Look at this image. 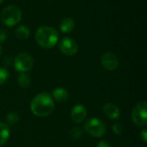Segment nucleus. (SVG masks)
I'll return each mask as SVG.
<instances>
[{
	"mask_svg": "<svg viewBox=\"0 0 147 147\" xmlns=\"http://www.w3.org/2000/svg\"><path fill=\"white\" fill-rule=\"evenodd\" d=\"M54 109V102L52 96L47 92L36 95L30 103L32 113L38 117H46L51 115Z\"/></svg>",
	"mask_w": 147,
	"mask_h": 147,
	"instance_id": "f257e3e1",
	"label": "nucleus"
},
{
	"mask_svg": "<svg viewBox=\"0 0 147 147\" xmlns=\"http://www.w3.org/2000/svg\"><path fill=\"white\" fill-rule=\"evenodd\" d=\"M35 41L42 48L50 49L56 46L59 34L56 29L49 26H41L35 32Z\"/></svg>",
	"mask_w": 147,
	"mask_h": 147,
	"instance_id": "f03ea898",
	"label": "nucleus"
},
{
	"mask_svg": "<svg viewBox=\"0 0 147 147\" xmlns=\"http://www.w3.org/2000/svg\"><path fill=\"white\" fill-rule=\"evenodd\" d=\"M22 18L21 9L15 5H9L4 8L1 14V21L7 27L16 25Z\"/></svg>",
	"mask_w": 147,
	"mask_h": 147,
	"instance_id": "7ed1b4c3",
	"label": "nucleus"
},
{
	"mask_svg": "<svg viewBox=\"0 0 147 147\" xmlns=\"http://www.w3.org/2000/svg\"><path fill=\"white\" fill-rule=\"evenodd\" d=\"M84 129L89 135L95 138H100L104 135L106 126L104 122L98 118H90L85 121Z\"/></svg>",
	"mask_w": 147,
	"mask_h": 147,
	"instance_id": "20e7f679",
	"label": "nucleus"
},
{
	"mask_svg": "<svg viewBox=\"0 0 147 147\" xmlns=\"http://www.w3.org/2000/svg\"><path fill=\"white\" fill-rule=\"evenodd\" d=\"M133 122L138 127H145L147 124V102L142 101L139 102L132 110Z\"/></svg>",
	"mask_w": 147,
	"mask_h": 147,
	"instance_id": "39448f33",
	"label": "nucleus"
},
{
	"mask_svg": "<svg viewBox=\"0 0 147 147\" xmlns=\"http://www.w3.org/2000/svg\"><path fill=\"white\" fill-rule=\"evenodd\" d=\"M33 65H34L33 59L27 53H18L14 61L15 69L17 71H20L21 73L29 71L33 68Z\"/></svg>",
	"mask_w": 147,
	"mask_h": 147,
	"instance_id": "423d86ee",
	"label": "nucleus"
},
{
	"mask_svg": "<svg viewBox=\"0 0 147 147\" xmlns=\"http://www.w3.org/2000/svg\"><path fill=\"white\" fill-rule=\"evenodd\" d=\"M59 48L63 54L66 56H72L78 53V45L74 39L71 37H65L59 41Z\"/></svg>",
	"mask_w": 147,
	"mask_h": 147,
	"instance_id": "0eeeda50",
	"label": "nucleus"
},
{
	"mask_svg": "<svg viewBox=\"0 0 147 147\" xmlns=\"http://www.w3.org/2000/svg\"><path fill=\"white\" fill-rule=\"evenodd\" d=\"M101 63L104 69L108 71H115L119 65V59L113 53H105L101 58Z\"/></svg>",
	"mask_w": 147,
	"mask_h": 147,
	"instance_id": "6e6552de",
	"label": "nucleus"
},
{
	"mask_svg": "<svg viewBox=\"0 0 147 147\" xmlns=\"http://www.w3.org/2000/svg\"><path fill=\"white\" fill-rule=\"evenodd\" d=\"M87 116V109L83 104H76L71 111V118L75 123L83 122Z\"/></svg>",
	"mask_w": 147,
	"mask_h": 147,
	"instance_id": "1a4fd4ad",
	"label": "nucleus"
},
{
	"mask_svg": "<svg viewBox=\"0 0 147 147\" xmlns=\"http://www.w3.org/2000/svg\"><path fill=\"white\" fill-rule=\"evenodd\" d=\"M102 110L104 115L111 120H117L121 116V110L113 103H106L103 106Z\"/></svg>",
	"mask_w": 147,
	"mask_h": 147,
	"instance_id": "9d476101",
	"label": "nucleus"
},
{
	"mask_svg": "<svg viewBox=\"0 0 147 147\" xmlns=\"http://www.w3.org/2000/svg\"><path fill=\"white\" fill-rule=\"evenodd\" d=\"M52 97L59 102H65L68 100L69 94L64 88H56L53 90Z\"/></svg>",
	"mask_w": 147,
	"mask_h": 147,
	"instance_id": "9b49d317",
	"label": "nucleus"
},
{
	"mask_svg": "<svg viewBox=\"0 0 147 147\" xmlns=\"http://www.w3.org/2000/svg\"><path fill=\"white\" fill-rule=\"evenodd\" d=\"M75 28V22L71 17L63 18L59 23V28L63 33L68 34L71 32Z\"/></svg>",
	"mask_w": 147,
	"mask_h": 147,
	"instance_id": "f8f14e48",
	"label": "nucleus"
},
{
	"mask_svg": "<svg viewBox=\"0 0 147 147\" xmlns=\"http://www.w3.org/2000/svg\"><path fill=\"white\" fill-rule=\"evenodd\" d=\"M10 134V129L9 126L5 123L0 122V146H3Z\"/></svg>",
	"mask_w": 147,
	"mask_h": 147,
	"instance_id": "ddd939ff",
	"label": "nucleus"
},
{
	"mask_svg": "<svg viewBox=\"0 0 147 147\" xmlns=\"http://www.w3.org/2000/svg\"><path fill=\"white\" fill-rule=\"evenodd\" d=\"M29 28L25 25L18 26L15 30V34L19 40H26L29 36Z\"/></svg>",
	"mask_w": 147,
	"mask_h": 147,
	"instance_id": "4468645a",
	"label": "nucleus"
},
{
	"mask_svg": "<svg viewBox=\"0 0 147 147\" xmlns=\"http://www.w3.org/2000/svg\"><path fill=\"white\" fill-rule=\"evenodd\" d=\"M17 82H18V84L21 88H23V89H26L28 88L29 85H30V78L29 77L25 74V73H21L19 76H18V78H17Z\"/></svg>",
	"mask_w": 147,
	"mask_h": 147,
	"instance_id": "2eb2a0df",
	"label": "nucleus"
},
{
	"mask_svg": "<svg viewBox=\"0 0 147 147\" xmlns=\"http://www.w3.org/2000/svg\"><path fill=\"white\" fill-rule=\"evenodd\" d=\"M69 134H70V136L72 139L78 140V139H80L83 136V134H84V129L81 128L80 127H72L70 130Z\"/></svg>",
	"mask_w": 147,
	"mask_h": 147,
	"instance_id": "dca6fc26",
	"label": "nucleus"
},
{
	"mask_svg": "<svg viewBox=\"0 0 147 147\" xmlns=\"http://www.w3.org/2000/svg\"><path fill=\"white\" fill-rule=\"evenodd\" d=\"M19 120V116L15 112H10L6 116V121L8 122V124L9 125H14L16 124Z\"/></svg>",
	"mask_w": 147,
	"mask_h": 147,
	"instance_id": "f3484780",
	"label": "nucleus"
},
{
	"mask_svg": "<svg viewBox=\"0 0 147 147\" xmlns=\"http://www.w3.org/2000/svg\"><path fill=\"white\" fill-rule=\"evenodd\" d=\"M9 79V72L5 68L0 67V85L5 84Z\"/></svg>",
	"mask_w": 147,
	"mask_h": 147,
	"instance_id": "a211bd4d",
	"label": "nucleus"
},
{
	"mask_svg": "<svg viewBox=\"0 0 147 147\" xmlns=\"http://www.w3.org/2000/svg\"><path fill=\"white\" fill-rule=\"evenodd\" d=\"M112 131L116 134V135H121L123 131L122 125L121 123H115L112 127Z\"/></svg>",
	"mask_w": 147,
	"mask_h": 147,
	"instance_id": "6ab92c4d",
	"label": "nucleus"
},
{
	"mask_svg": "<svg viewBox=\"0 0 147 147\" xmlns=\"http://www.w3.org/2000/svg\"><path fill=\"white\" fill-rule=\"evenodd\" d=\"M96 147H111L110 146V144L106 141V140H101L97 143V146Z\"/></svg>",
	"mask_w": 147,
	"mask_h": 147,
	"instance_id": "aec40b11",
	"label": "nucleus"
},
{
	"mask_svg": "<svg viewBox=\"0 0 147 147\" xmlns=\"http://www.w3.org/2000/svg\"><path fill=\"white\" fill-rule=\"evenodd\" d=\"M140 136H141V139H142V140H143L145 143H146V141H147V129L146 128H144V129L141 131Z\"/></svg>",
	"mask_w": 147,
	"mask_h": 147,
	"instance_id": "412c9836",
	"label": "nucleus"
},
{
	"mask_svg": "<svg viewBox=\"0 0 147 147\" xmlns=\"http://www.w3.org/2000/svg\"><path fill=\"white\" fill-rule=\"evenodd\" d=\"M7 39V33L4 30L0 31V42H3Z\"/></svg>",
	"mask_w": 147,
	"mask_h": 147,
	"instance_id": "4be33fe9",
	"label": "nucleus"
},
{
	"mask_svg": "<svg viewBox=\"0 0 147 147\" xmlns=\"http://www.w3.org/2000/svg\"><path fill=\"white\" fill-rule=\"evenodd\" d=\"M2 52H3V48H2V47H1V45H0V56H1V54H2Z\"/></svg>",
	"mask_w": 147,
	"mask_h": 147,
	"instance_id": "5701e85b",
	"label": "nucleus"
},
{
	"mask_svg": "<svg viewBox=\"0 0 147 147\" xmlns=\"http://www.w3.org/2000/svg\"><path fill=\"white\" fill-rule=\"evenodd\" d=\"M3 2V0H0V3H2Z\"/></svg>",
	"mask_w": 147,
	"mask_h": 147,
	"instance_id": "b1692460",
	"label": "nucleus"
}]
</instances>
